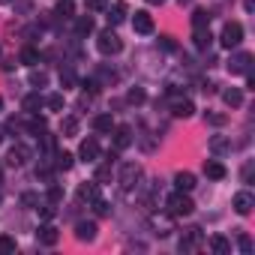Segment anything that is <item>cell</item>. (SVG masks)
<instances>
[{
    "mask_svg": "<svg viewBox=\"0 0 255 255\" xmlns=\"http://www.w3.org/2000/svg\"><path fill=\"white\" fill-rule=\"evenodd\" d=\"M126 99H129L132 105H141V102H144V90H141V87H132V90H129V96H126Z\"/></svg>",
    "mask_w": 255,
    "mask_h": 255,
    "instance_id": "37",
    "label": "cell"
},
{
    "mask_svg": "<svg viewBox=\"0 0 255 255\" xmlns=\"http://www.w3.org/2000/svg\"><path fill=\"white\" fill-rule=\"evenodd\" d=\"M57 15H63V18H72V15H75L72 0H60V3H57Z\"/></svg>",
    "mask_w": 255,
    "mask_h": 255,
    "instance_id": "34",
    "label": "cell"
},
{
    "mask_svg": "<svg viewBox=\"0 0 255 255\" xmlns=\"http://www.w3.org/2000/svg\"><path fill=\"white\" fill-rule=\"evenodd\" d=\"M123 18H126V3H123V0H117V3L108 9V21L111 24H120Z\"/></svg>",
    "mask_w": 255,
    "mask_h": 255,
    "instance_id": "24",
    "label": "cell"
},
{
    "mask_svg": "<svg viewBox=\"0 0 255 255\" xmlns=\"http://www.w3.org/2000/svg\"><path fill=\"white\" fill-rule=\"evenodd\" d=\"M231 150V141L225 138V135H213L210 138V153H216V156H225Z\"/></svg>",
    "mask_w": 255,
    "mask_h": 255,
    "instance_id": "21",
    "label": "cell"
},
{
    "mask_svg": "<svg viewBox=\"0 0 255 255\" xmlns=\"http://www.w3.org/2000/svg\"><path fill=\"white\" fill-rule=\"evenodd\" d=\"M114 126H117V123H114L111 114H96V117H93V129H96V132H111Z\"/></svg>",
    "mask_w": 255,
    "mask_h": 255,
    "instance_id": "19",
    "label": "cell"
},
{
    "mask_svg": "<svg viewBox=\"0 0 255 255\" xmlns=\"http://www.w3.org/2000/svg\"><path fill=\"white\" fill-rule=\"evenodd\" d=\"M249 69H252V54L249 51H240V54H234L228 60V72L231 75H249Z\"/></svg>",
    "mask_w": 255,
    "mask_h": 255,
    "instance_id": "5",
    "label": "cell"
},
{
    "mask_svg": "<svg viewBox=\"0 0 255 255\" xmlns=\"http://www.w3.org/2000/svg\"><path fill=\"white\" fill-rule=\"evenodd\" d=\"M132 27H135V33H153V15L150 12H144V9H138L135 12V18H132Z\"/></svg>",
    "mask_w": 255,
    "mask_h": 255,
    "instance_id": "9",
    "label": "cell"
},
{
    "mask_svg": "<svg viewBox=\"0 0 255 255\" xmlns=\"http://www.w3.org/2000/svg\"><path fill=\"white\" fill-rule=\"evenodd\" d=\"M45 105H48L51 111H63V105H66V99H63V93H51V96L45 99Z\"/></svg>",
    "mask_w": 255,
    "mask_h": 255,
    "instance_id": "32",
    "label": "cell"
},
{
    "mask_svg": "<svg viewBox=\"0 0 255 255\" xmlns=\"http://www.w3.org/2000/svg\"><path fill=\"white\" fill-rule=\"evenodd\" d=\"M147 3H153V6H156V3H165V0H147Z\"/></svg>",
    "mask_w": 255,
    "mask_h": 255,
    "instance_id": "48",
    "label": "cell"
},
{
    "mask_svg": "<svg viewBox=\"0 0 255 255\" xmlns=\"http://www.w3.org/2000/svg\"><path fill=\"white\" fill-rule=\"evenodd\" d=\"M111 132H114V147L117 150H126L132 144V129H129V126H114Z\"/></svg>",
    "mask_w": 255,
    "mask_h": 255,
    "instance_id": "11",
    "label": "cell"
},
{
    "mask_svg": "<svg viewBox=\"0 0 255 255\" xmlns=\"http://www.w3.org/2000/svg\"><path fill=\"white\" fill-rule=\"evenodd\" d=\"M171 114H174V117H192V114H195V105H192L189 99H180V96H177V99L171 102Z\"/></svg>",
    "mask_w": 255,
    "mask_h": 255,
    "instance_id": "15",
    "label": "cell"
},
{
    "mask_svg": "<svg viewBox=\"0 0 255 255\" xmlns=\"http://www.w3.org/2000/svg\"><path fill=\"white\" fill-rule=\"evenodd\" d=\"M156 228H159V231H156L159 237H165V234H171V231H168V219H159V216H156Z\"/></svg>",
    "mask_w": 255,
    "mask_h": 255,
    "instance_id": "42",
    "label": "cell"
},
{
    "mask_svg": "<svg viewBox=\"0 0 255 255\" xmlns=\"http://www.w3.org/2000/svg\"><path fill=\"white\" fill-rule=\"evenodd\" d=\"M96 48H99V54H105V57H111V54H120V48H123V42H120V36L108 27V30H102L99 36H96Z\"/></svg>",
    "mask_w": 255,
    "mask_h": 255,
    "instance_id": "2",
    "label": "cell"
},
{
    "mask_svg": "<svg viewBox=\"0 0 255 255\" xmlns=\"http://www.w3.org/2000/svg\"><path fill=\"white\" fill-rule=\"evenodd\" d=\"M45 81H48V75H45L42 69H33V72H30V84H33V87H45Z\"/></svg>",
    "mask_w": 255,
    "mask_h": 255,
    "instance_id": "35",
    "label": "cell"
},
{
    "mask_svg": "<svg viewBox=\"0 0 255 255\" xmlns=\"http://www.w3.org/2000/svg\"><path fill=\"white\" fill-rule=\"evenodd\" d=\"M96 198H99V183L96 180L78 183V201H96Z\"/></svg>",
    "mask_w": 255,
    "mask_h": 255,
    "instance_id": "12",
    "label": "cell"
},
{
    "mask_svg": "<svg viewBox=\"0 0 255 255\" xmlns=\"http://www.w3.org/2000/svg\"><path fill=\"white\" fill-rule=\"evenodd\" d=\"M183 3H192V0H180V6H183Z\"/></svg>",
    "mask_w": 255,
    "mask_h": 255,
    "instance_id": "49",
    "label": "cell"
},
{
    "mask_svg": "<svg viewBox=\"0 0 255 255\" xmlns=\"http://www.w3.org/2000/svg\"><path fill=\"white\" fill-rule=\"evenodd\" d=\"M0 3H9V0H0Z\"/></svg>",
    "mask_w": 255,
    "mask_h": 255,
    "instance_id": "51",
    "label": "cell"
},
{
    "mask_svg": "<svg viewBox=\"0 0 255 255\" xmlns=\"http://www.w3.org/2000/svg\"><path fill=\"white\" fill-rule=\"evenodd\" d=\"M138 180H141V165L138 162H126L120 168V189L123 192H132L138 186Z\"/></svg>",
    "mask_w": 255,
    "mask_h": 255,
    "instance_id": "3",
    "label": "cell"
},
{
    "mask_svg": "<svg viewBox=\"0 0 255 255\" xmlns=\"http://www.w3.org/2000/svg\"><path fill=\"white\" fill-rule=\"evenodd\" d=\"M60 132L66 135V138H72V135H78V117H63V123H60Z\"/></svg>",
    "mask_w": 255,
    "mask_h": 255,
    "instance_id": "25",
    "label": "cell"
},
{
    "mask_svg": "<svg viewBox=\"0 0 255 255\" xmlns=\"http://www.w3.org/2000/svg\"><path fill=\"white\" fill-rule=\"evenodd\" d=\"M204 174H207L210 180H225V174H228V171H225V165H222V162L207 159V162H204Z\"/></svg>",
    "mask_w": 255,
    "mask_h": 255,
    "instance_id": "16",
    "label": "cell"
},
{
    "mask_svg": "<svg viewBox=\"0 0 255 255\" xmlns=\"http://www.w3.org/2000/svg\"><path fill=\"white\" fill-rule=\"evenodd\" d=\"M237 243H240L243 255H249V252H252V237H249V234H240V240H237Z\"/></svg>",
    "mask_w": 255,
    "mask_h": 255,
    "instance_id": "41",
    "label": "cell"
},
{
    "mask_svg": "<svg viewBox=\"0 0 255 255\" xmlns=\"http://www.w3.org/2000/svg\"><path fill=\"white\" fill-rule=\"evenodd\" d=\"M21 204H24V207H36V204H39V195H36V192H24V195H21Z\"/></svg>",
    "mask_w": 255,
    "mask_h": 255,
    "instance_id": "40",
    "label": "cell"
},
{
    "mask_svg": "<svg viewBox=\"0 0 255 255\" xmlns=\"http://www.w3.org/2000/svg\"><path fill=\"white\" fill-rule=\"evenodd\" d=\"M75 33H78V36L93 33V18H90V15H78V21H75Z\"/></svg>",
    "mask_w": 255,
    "mask_h": 255,
    "instance_id": "29",
    "label": "cell"
},
{
    "mask_svg": "<svg viewBox=\"0 0 255 255\" xmlns=\"http://www.w3.org/2000/svg\"><path fill=\"white\" fill-rule=\"evenodd\" d=\"M114 159H117V156H114V153H108V159H105V162L96 168V183H102V180H111V165H114Z\"/></svg>",
    "mask_w": 255,
    "mask_h": 255,
    "instance_id": "23",
    "label": "cell"
},
{
    "mask_svg": "<svg viewBox=\"0 0 255 255\" xmlns=\"http://www.w3.org/2000/svg\"><path fill=\"white\" fill-rule=\"evenodd\" d=\"M207 123H213V126H222V123H225V117H222V114H207Z\"/></svg>",
    "mask_w": 255,
    "mask_h": 255,
    "instance_id": "45",
    "label": "cell"
},
{
    "mask_svg": "<svg viewBox=\"0 0 255 255\" xmlns=\"http://www.w3.org/2000/svg\"><path fill=\"white\" fill-rule=\"evenodd\" d=\"M222 99H225V105L240 108V105H243V90H240V87H228V90H222Z\"/></svg>",
    "mask_w": 255,
    "mask_h": 255,
    "instance_id": "20",
    "label": "cell"
},
{
    "mask_svg": "<svg viewBox=\"0 0 255 255\" xmlns=\"http://www.w3.org/2000/svg\"><path fill=\"white\" fill-rule=\"evenodd\" d=\"M15 252V237L0 234V255H12Z\"/></svg>",
    "mask_w": 255,
    "mask_h": 255,
    "instance_id": "31",
    "label": "cell"
},
{
    "mask_svg": "<svg viewBox=\"0 0 255 255\" xmlns=\"http://www.w3.org/2000/svg\"><path fill=\"white\" fill-rule=\"evenodd\" d=\"M63 201V189L60 186H51L48 189V204H60Z\"/></svg>",
    "mask_w": 255,
    "mask_h": 255,
    "instance_id": "38",
    "label": "cell"
},
{
    "mask_svg": "<svg viewBox=\"0 0 255 255\" xmlns=\"http://www.w3.org/2000/svg\"><path fill=\"white\" fill-rule=\"evenodd\" d=\"M174 186L183 189V192H192V189H195V174H192V171H177V174H174Z\"/></svg>",
    "mask_w": 255,
    "mask_h": 255,
    "instance_id": "17",
    "label": "cell"
},
{
    "mask_svg": "<svg viewBox=\"0 0 255 255\" xmlns=\"http://www.w3.org/2000/svg\"><path fill=\"white\" fill-rule=\"evenodd\" d=\"M90 9H108V0H84Z\"/></svg>",
    "mask_w": 255,
    "mask_h": 255,
    "instance_id": "43",
    "label": "cell"
},
{
    "mask_svg": "<svg viewBox=\"0 0 255 255\" xmlns=\"http://www.w3.org/2000/svg\"><path fill=\"white\" fill-rule=\"evenodd\" d=\"M210 249H213L216 255H228V252H231V240L222 237V234H213V237H210Z\"/></svg>",
    "mask_w": 255,
    "mask_h": 255,
    "instance_id": "22",
    "label": "cell"
},
{
    "mask_svg": "<svg viewBox=\"0 0 255 255\" xmlns=\"http://www.w3.org/2000/svg\"><path fill=\"white\" fill-rule=\"evenodd\" d=\"M36 240H39L42 246H54V243L60 240V231H57L54 225H39V231H36Z\"/></svg>",
    "mask_w": 255,
    "mask_h": 255,
    "instance_id": "13",
    "label": "cell"
},
{
    "mask_svg": "<svg viewBox=\"0 0 255 255\" xmlns=\"http://www.w3.org/2000/svg\"><path fill=\"white\" fill-rule=\"evenodd\" d=\"M75 237L78 240H84V243H90V240H96V222H75Z\"/></svg>",
    "mask_w": 255,
    "mask_h": 255,
    "instance_id": "14",
    "label": "cell"
},
{
    "mask_svg": "<svg viewBox=\"0 0 255 255\" xmlns=\"http://www.w3.org/2000/svg\"><path fill=\"white\" fill-rule=\"evenodd\" d=\"M165 207H168V216H189V213L195 210V204H192L189 192H183V189L171 192V195H168V201H165Z\"/></svg>",
    "mask_w": 255,
    "mask_h": 255,
    "instance_id": "1",
    "label": "cell"
},
{
    "mask_svg": "<svg viewBox=\"0 0 255 255\" xmlns=\"http://www.w3.org/2000/svg\"><path fill=\"white\" fill-rule=\"evenodd\" d=\"M30 156H33V153H30V147H27V144H12V147H9V153H6V162L18 168V165H24Z\"/></svg>",
    "mask_w": 255,
    "mask_h": 255,
    "instance_id": "7",
    "label": "cell"
},
{
    "mask_svg": "<svg viewBox=\"0 0 255 255\" xmlns=\"http://www.w3.org/2000/svg\"><path fill=\"white\" fill-rule=\"evenodd\" d=\"M45 105V99L39 96V93H27L24 96V102H21V108L27 111V114H39V108Z\"/></svg>",
    "mask_w": 255,
    "mask_h": 255,
    "instance_id": "18",
    "label": "cell"
},
{
    "mask_svg": "<svg viewBox=\"0 0 255 255\" xmlns=\"http://www.w3.org/2000/svg\"><path fill=\"white\" fill-rule=\"evenodd\" d=\"M0 180H3V168H0Z\"/></svg>",
    "mask_w": 255,
    "mask_h": 255,
    "instance_id": "50",
    "label": "cell"
},
{
    "mask_svg": "<svg viewBox=\"0 0 255 255\" xmlns=\"http://www.w3.org/2000/svg\"><path fill=\"white\" fill-rule=\"evenodd\" d=\"M60 84H63V87H72V84H75V72H72V69H63V72H60Z\"/></svg>",
    "mask_w": 255,
    "mask_h": 255,
    "instance_id": "39",
    "label": "cell"
},
{
    "mask_svg": "<svg viewBox=\"0 0 255 255\" xmlns=\"http://www.w3.org/2000/svg\"><path fill=\"white\" fill-rule=\"evenodd\" d=\"M72 165H75V156H72V153H66V150H63V153H57V156H54V168H57V171H69Z\"/></svg>",
    "mask_w": 255,
    "mask_h": 255,
    "instance_id": "28",
    "label": "cell"
},
{
    "mask_svg": "<svg viewBox=\"0 0 255 255\" xmlns=\"http://www.w3.org/2000/svg\"><path fill=\"white\" fill-rule=\"evenodd\" d=\"M93 210H96V216H111V204H108V201H102V198H96V201H93Z\"/></svg>",
    "mask_w": 255,
    "mask_h": 255,
    "instance_id": "36",
    "label": "cell"
},
{
    "mask_svg": "<svg viewBox=\"0 0 255 255\" xmlns=\"http://www.w3.org/2000/svg\"><path fill=\"white\" fill-rule=\"evenodd\" d=\"M78 156H81L84 162H96V159H99V141H96V138H84L81 147H78Z\"/></svg>",
    "mask_w": 255,
    "mask_h": 255,
    "instance_id": "10",
    "label": "cell"
},
{
    "mask_svg": "<svg viewBox=\"0 0 255 255\" xmlns=\"http://www.w3.org/2000/svg\"><path fill=\"white\" fill-rule=\"evenodd\" d=\"M231 204H234V210H237L240 216H249V213H252V207H255V195H252L249 189H240V192L234 195V201H231Z\"/></svg>",
    "mask_w": 255,
    "mask_h": 255,
    "instance_id": "6",
    "label": "cell"
},
{
    "mask_svg": "<svg viewBox=\"0 0 255 255\" xmlns=\"http://www.w3.org/2000/svg\"><path fill=\"white\" fill-rule=\"evenodd\" d=\"M210 27H204V30H195V36H192V42H195V48L198 51H204V48H210Z\"/></svg>",
    "mask_w": 255,
    "mask_h": 255,
    "instance_id": "27",
    "label": "cell"
},
{
    "mask_svg": "<svg viewBox=\"0 0 255 255\" xmlns=\"http://www.w3.org/2000/svg\"><path fill=\"white\" fill-rule=\"evenodd\" d=\"M201 240H204L201 228H189V231L180 237V252H195V249L201 246Z\"/></svg>",
    "mask_w": 255,
    "mask_h": 255,
    "instance_id": "8",
    "label": "cell"
},
{
    "mask_svg": "<svg viewBox=\"0 0 255 255\" xmlns=\"http://www.w3.org/2000/svg\"><path fill=\"white\" fill-rule=\"evenodd\" d=\"M243 6H246V12H252V6H255V0H243Z\"/></svg>",
    "mask_w": 255,
    "mask_h": 255,
    "instance_id": "47",
    "label": "cell"
},
{
    "mask_svg": "<svg viewBox=\"0 0 255 255\" xmlns=\"http://www.w3.org/2000/svg\"><path fill=\"white\" fill-rule=\"evenodd\" d=\"M159 45H162V48H165V51H174V48H177V45H174V39H171V36H159Z\"/></svg>",
    "mask_w": 255,
    "mask_h": 255,
    "instance_id": "44",
    "label": "cell"
},
{
    "mask_svg": "<svg viewBox=\"0 0 255 255\" xmlns=\"http://www.w3.org/2000/svg\"><path fill=\"white\" fill-rule=\"evenodd\" d=\"M27 132H33V135H42V132H45V120L33 114V117L27 120Z\"/></svg>",
    "mask_w": 255,
    "mask_h": 255,
    "instance_id": "30",
    "label": "cell"
},
{
    "mask_svg": "<svg viewBox=\"0 0 255 255\" xmlns=\"http://www.w3.org/2000/svg\"><path fill=\"white\" fill-rule=\"evenodd\" d=\"M84 90H90V93H96V90H99V81H96V78H90V81H84Z\"/></svg>",
    "mask_w": 255,
    "mask_h": 255,
    "instance_id": "46",
    "label": "cell"
},
{
    "mask_svg": "<svg viewBox=\"0 0 255 255\" xmlns=\"http://www.w3.org/2000/svg\"><path fill=\"white\" fill-rule=\"evenodd\" d=\"M192 27H195V30L210 27V12H207V9H195V12H192Z\"/></svg>",
    "mask_w": 255,
    "mask_h": 255,
    "instance_id": "26",
    "label": "cell"
},
{
    "mask_svg": "<svg viewBox=\"0 0 255 255\" xmlns=\"http://www.w3.org/2000/svg\"><path fill=\"white\" fill-rule=\"evenodd\" d=\"M21 63L36 66V63H39V51H36V48H24V51H21Z\"/></svg>",
    "mask_w": 255,
    "mask_h": 255,
    "instance_id": "33",
    "label": "cell"
},
{
    "mask_svg": "<svg viewBox=\"0 0 255 255\" xmlns=\"http://www.w3.org/2000/svg\"><path fill=\"white\" fill-rule=\"evenodd\" d=\"M0 105H3V99H0Z\"/></svg>",
    "mask_w": 255,
    "mask_h": 255,
    "instance_id": "52",
    "label": "cell"
},
{
    "mask_svg": "<svg viewBox=\"0 0 255 255\" xmlns=\"http://www.w3.org/2000/svg\"><path fill=\"white\" fill-rule=\"evenodd\" d=\"M0 201H3V195H0Z\"/></svg>",
    "mask_w": 255,
    "mask_h": 255,
    "instance_id": "53",
    "label": "cell"
},
{
    "mask_svg": "<svg viewBox=\"0 0 255 255\" xmlns=\"http://www.w3.org/2000/svg\"><path fill=\"white\" fill-rule=\"evenodd\" d=\"M219 42H222V48H237V45L243 42V24H240V21H228V24L222 27Z\"/></svg>",
    "mask_w": 255,
    "mask_h": 255,
    "instance_id": "4",
    "label": "cell"
}]
</instances>
